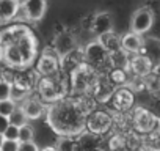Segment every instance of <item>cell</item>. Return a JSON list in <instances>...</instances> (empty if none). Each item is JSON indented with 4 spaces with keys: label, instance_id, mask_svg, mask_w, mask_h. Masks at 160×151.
<instances>
[{
    "label": "cell",
    "instance_id": "obj_6",
    "mask_svg": "<svg viewBox=\"0 0 160 151\" xmlns=\"http://www.w3.org/2000/svg\"><path fill=\"white\" fill-rule=\"evenodd\" d=\"M113 129V115L107 110L94 109L88 117H87V126L85 131L94 134V135H105Z\"/></svg>",
    "mask_w": 160,
    "mask_h": 151
},
{
    "label": "cell",
    "instance_id": "obj_25",
    "mask_svg": "<svg viewBox=\"0 0 160 151\" xmlns=\"http://www.w3.org/2000/svg\"><path fill=\"white\" fill-rule=\"evenodd\" d=\"M11 99V84L7 81L0 82V101Z\"/></svg>",
    "mask_w": 160,
    "mask_h": 151
},
{
    "label": "cell",
    "instance_id": "obj_26",
    "mask_svg": "<svg viewBox=\"0 0 160 151\" xmlns=\"http://www.w3.org/2000/svg\"><path fill=\"white\" fill-rule=\"evenodd\" d=\"M41 148L38 146V143L35 140L32 142H19V149L18 151H39Z\"/></svg>",
    "mask_w": 160,
    "mask_h": 151
},
{
    "label": "cell",
    "instance_id": "obj_33",
    "mask_svg": "<svg viewBox=\"0 0 160 151\" xmlns=\"http://www.w3.org/2000/svg\"><path fill=\"white\" fill-rule=\"evenodd\" d=\"M18 2H19V3H21V5H22V3H24V2H27V0H18Z\"/></svg>",
    "mask_w": 160,
    "mask_h": 151
},
{
    "label": "cell",
    "instance_id": "obj_10",
    "mask_svg": "<svg viewBox=\"0 0 160 151\" xmlns=\"http://www.w3.org/2000/svg\"><path fill=\"white\" fill-rule=\"evenodd\" d=\"M133 101H135L133 91L127 85H124V87H118L115 90V93H113V96L108 102L112 104V109L116 113H127L132 109Z\"/></svg>",
    "mask_w": 160,
    "mask_h": 151
},
{
    "label": "cell",
    "instance_id": "obj_28",
    "mask_svg": "<svg viewBox=\"0 0 160 151\" xmlns=\"http://www.w3.org/2000/svg\"><path fill=\"white\" fill-rule=\"evenodd\" d=\"M93 16H94V14H90V16H87V18L82 19V29H83V30L91 32V27H93Z\"/></svg>",
    "mask_w": 160,
    "mask_h": 151
},
{
    "label": "cell",
    "instance_id": "obj_22",
    "mask_svg": "<svg viewBox=\"0 0 160 151\" xmlns=\"http://www.w3.org/2000/svg\"><path fill=\"white\" fill-rule=\"evenodd\" d=\"M35 140V129L27 123L19 128V142H32Z\"/></svg>",
    "mask_w": 160,
    "mask_h": 151
},
{
    "label": "cell",
    "instance_id": "obj_9",
    "mask_svg": "<svg viewBox=\"0 0 160 151\" xmlns=\"http://www.w3.org/2000/svg\"><path fill=\"white\" fill-rule=\"evenodd\" d=\"M154 24V11L149 7H141L133 11L130 19V32H135L138 35H144L151 30Z\"/></svg>",
    "mask_w": 160,
    "mask_h": 151
},
{
    "label": "cell",
    "instance_id": "obj_23",
    "mask_svg": "<svg viewBox=\"0 0 160 151\" xmlns=\"http://www.w3.org/2000/svg\"><path fill=\"white\" fill-rule=\"evenodd\" d=\"M18 107V104L13 101V99H5V101H0V115L3 117H10L14 109Z\"/></svg>",
    "mask_w": 160,
    "mask_h": 151
},
{
    "label": "cell",
    "instance_id": "obj_18",
    "mask_svg": "<svg viewBox=\"0 0 160 151\" xmlns=\"http://www.w3.org/2000/svg\"><path fill=\"white\" fill-rule=\"evenodd\" d=\"M55 146L58 151H83L78 135H58Z\"/></svg>",
    "mask_w": 160,
    "mask_h": 151
},
{
    "label": "cell",
    "instance_id": "obj_21",
    "mask_svg": "<svg viewBox=\"0 0 160 151\" xmlns=\"http://www.w3.org/2000/svg\"><path fill=\"white\" fill-rule=\"evenodd\" d=\"M8 121H10V124L18 126V128H21V126H24V124H27V123H28V120H27V117H25L24 110L21 109V106H18V107L14 109V112L8 117Z\"/></svg>",
    "mask_w": 160,
    "mask_h": 151
},
{
    "label": "cell",
    "instance_id": "obj_7",
    "mask_svg": "<svg viewBox=\"0 0 160 151\" xmlns=\"http://www.w3.org/2000/svg\"><path fill=\"white\" fill-rule=\"evenodd\" d=\"M35 71L38 76H55L61 71L60 68V57L55 54L52 47H46L39 52L35 61Z\"/></svg>",
    "mask_w": 160,
    "mask_h": 151
},
{
    "label": "cell",
    "instance_id": "obj_30",
    "mask_svg": "<svg viewBox=\"0 0 160 151\" xmlns=\"http://www.w3.org/2000/svg\"><path fill=\"white\" fill-rule=\"evenodd\" d=\"M39 151H58V149H57V146H55V145H47V146L41 148Z\"/></svg>",
    "mask_w": 160,
    "mask_h": 151
},
{
    "label": "cell",
    "instance_id": "obj_20",
    "mask_svg": "<svg viewBox=\"0 0 160 151\" xmlns=\"http://www.w3.org/2000/svg\"><path fill=\"white\" fill-rule=\"evenodd\" d=\"M129 60H130V55L122 49L112 52L110 54V68H119V69L129 71Z\"/></svg>",
    "mask_w": 160,
    "mask_h": 151
},
{
    "label": "cell",
    "instance_id": "obj_14",
    "mask_svg": "<svg viewBox=\"0 0 160 151\" xmlns=\"http://www.w3.org/2000/svg\"><path fill=\"white\" fill-rule=\"evenodd\" d=\"M108 32H113V18H112V14L108 11L94 13L91 33L99 38V36H102V35H105Z\"/></svg>",
    "mask_w": 160,
    "mask_h": 151
},
{
    "label": "cell",
    "instance_id": "obj_19",
    "mask_svg": "<svg viewBox=\"0 0 160 151\" xmlns=\"http://www.w3.org/2000/svg\"><path fill=\"white\" fill-rule=\"evenodd\" d=\"M98 39H99V41H101V44L108 50V54L116 52V50H119V49H121V36H119L116 32H108V33H105V35L99 36Z\"/></svg>",
    "mask_w": 160,
    "mask_h": 151
},
{
    "label": "cell",
    "instance_id": "obj_24",
    "mask_svg": "<svg viewBox=\"0 0 160 151\" xmlns=\"http://www.w3.org/2000/svg\"><path fill=\"white\" fill-rule=\"evenodd\" d=\"M3 138L5 140H16V142H19V128L13 126V124H8V128L3 132Z\"/></svg>",
    "mask_w": 160,
    "mask_h": 151
},
{
    "label": "cell",
    "instance_id": "obj_27",
    "mask_svg": "<svg viewBox=\"0 0 160 151\" xmlns=\"http://www.w3.org/2000/svg\"><path fill=\"white\" fill-rule=\"evenodd\" d=\"M18 149H19V142L16 140H3L2 148H0V151H18Z\"/></svg>",
    "mask_w": 160,
    "mask_h": 151
},
{
    "label": "cell",
    "instance_id": "obj_17",
    "mask_svg": "<svg viewBox=\"0 0 160 151\" xmlns=\"http://www.w3.org/2000/svg\"><path fill=\"white\" fill-rule=\"evenodd\" d=\"M143 35H138L135 32H127L121 36V49L126 50L129 55H135L140 54L141 47H143Z\"/></svg>",
    "mask_w": 160,
    "mask_h": 151
},
{
    "label": "cell",
    "instance_id": "obj_12",
    "mask_svg": "<svg viewBox=\"0 0 160 151\" xmlns=\"http://www.w3.org/2000/svg\"><path fill=\"white\" fill-rule=\"evenodd\" d=\"M47 10V0H27L21 5V13L27 22H39Z\"/></svg>",
    "mask_w": 160,
    "mask_h": 151
},
{
    "label": "cell",
    "instance_id": "obj_16",
    "mask_svg": "<svg viewBox=\"0 0 160 151\" xmlns=\"http://www.w3.org/2000/svg\"><path fill=\"white\" fill-rule=\"evenodd\" d=\"M21 13V3L18 0H0V25L10 24Z\"/></svg>",
    "mask_w": 160,
    "mask_h": 151
},
{
    "label": "cell",
    "instance_id": "obj_31",
    "mask_svg": "<svg viewBox=\"0 0 160 151\" xmlns=\"http://www.w3.org/2000/svg\"><path fill=\"white\" fill-rule=\"evenodd\" d=\"M3 77H5V69H3V66L0 65V82L3 81Z\"/></svg>",
    "mask_w": 160,
    "mask_h": 151
},
{
    "label": "cell",
    "instance_id": "obj_32",
    "mask_svg": "<svg viewBox=\"0 0 160 151\" xmlns=\"http://www.w3.org/2000/svg\"><path fill=\"white\" fill-rule=\"evenodd\" d=\"M3 140H5V138H3V135L0 134V148H2V143H3Z\"/></svg>",
    "mask_w": 160,
    "mask_h": 151
},
{
    "label": "cell",
    "instance_id": "obj_4",
    "mask_svg": "<svg viewBox=\"0 0 160 151\" xmlns=\"http://www.w3.org/2000/svg\"><path fill=\"white\" fill-rule=\"evenodd\" d=\"M83 49V57H85V63L88 66H91L94 71L105 74L110 69V54L108 50L101 44L99 39H94L91 43H88Z\"/></svg>",
    "mask_w": 160,
    "mask_h": 151
},
{
    "label": "cell",
    "instance_id": "obj_15",
    "mask_svg": "<svg viewBox=\"0 0 160 151\" xmlns=\"http://www.w3.org/2000/svg\"><path fill=\"white\" fill-rule=\"evenodd\" d=\"M85 63V57H83V49L77 47L75 50L69 52L68 55L61 57L60 58V68H61V72L63 74H69L71 71H74L77 66L83 65Z\"/></svg>",
    "mask_w": 160,
    "mask_h": 151
},
{
    "label": "cell",
    "instance_id": "obj_2",
    "mask_svg": "<svg viewBox=\"0 0 160 151\" xmlns=\"http://www.w3.org/2000/svg\"><path fill=\"white\" fill-rule=\"evenodd\" d=\"M35 91H36V96L44 104H53V102L69 96L68 76L63 77L61 71L55 76H39Z\"/></svg>",
    "mask_w": 160,
    "mask_h": 151
},
{
    "label": "cell",
    "instance_id": "obj_8",
    "mask_svg": "<svg viewBox=\"0 0 160 151\" xmlns=\"http://www.w3.org/2000/svg\"><path fill=\"white\" fill-rule=\"evenodd\" d=\"M77 47H78L77 36H75L71 30L61 29L60 32L55 33L53 41H52V49L55 50V54H57L60 58L64 57V55H68L69 52L75 50Z\"/></svg>",
    "mask_w": 160,
    "mask_h": 151
},
{
    "label": "cell",
    "instance_id": "obj_29",
    "mask_svg": "<svg viewBox=\"0 0 160 151\" xmlns=\"http://www.w3.org/2000/svg\"><path fill=\"white\" fill-rule=\"evenodd\" d=\"M8 124H10V121H8V117L0 115V134H2V135H3L5 129L8 128Z\"/></svg>",
    "mask_w": 160,
    "mask_h": 151
},
{
    "label": "cell",
    "instance_id": "obj_5",
    "mask_svg": "<svg viewBox=\"0 0 160 151\" xmlns=\"http://www.w3.org/2000/svg\"><path fill=\"white\" fill-rule=\"evenodd\" d=\"M132 124L140 134L160 132V118L144 107H135L132 112Z\"/></svg>",
    "mask_w": 160,
    "mask_h": 151
},
{
    "label": "cell",
    "instance_id": "obj_3",
    "mask_svg": "<svg viewBox=\"0 0 160 151\" xmlns=\"http://www.w3.org/2000/svg\"><path fill=\"white\" fill-rule=\"evenodd\" d=\"M98 71H94L87 63L77 66L74 71L68 74V82H69V95L72 96H87L93 95V90L96 87V82L99 79Z\"/></svg>",
    "mask_w": 160,
    "mask_h": 151
},
{
    "label": "cell",
    "instance_id": "obj_11",
    "mask_svg": "<svg viewBox=\"0 0 160 151\" xmlns=\"http://www.w3.org/2000/svg\"><path fill=\"white\" fill-rule=\"evenodd\" d=\"M21 109L24 110L25 117L28 121H35V120H39L42 117H46V110H47V104H44L38 96H27L21 104Z\"/></svg>",
    "mask_w": 160,
    "mask_h": 151
},
{
    "label": "cell",
    "instance_id": "obj_13",
    "mask_svg": "<svg viewBox=\"0 0 160 151\" xmlns=\"http://www.w3.org/2000/svg\"><path fill=\"white\" fill-rule=\"evenodd\" d=\"M152 69H154V63L146 55H141V54L130 55L129 72L132 76H137V77H146V76H149L152 72Z\"/></svg>",
    "mask_w": 160,
    "mask_h": 151
},
{
    "label": "cell",
    "instance_id": "obj_1",
    "mask_svg": "<svg viewBox=\"0 0 160 151\" xmlns=\"http://www.w3.org/2000/svg\"><path fill=\"white\" fill-rule=\"evenodd\" d=\"M93 96H66L47 104L46 120L57 135H78L85 131L87 117L96 109Z\"/></svg>",
    "mask_w": 160,
    "mask_h": 151
}]
</instances>
